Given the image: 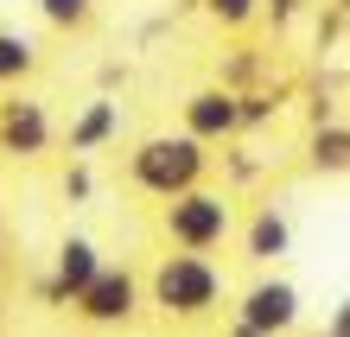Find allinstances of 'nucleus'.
I'll list each match as a JSON object with an SVG mask.
<instances>
[{
    "instance_id": "1",
    "label": "nucleus",
    "mask_w": 350,
    "mask_h": 337,
    "mask_svg": "<svg viewBox=\"0 0 350 337\" xmlns=\"http://www.w3.org/2000/svg\"><path fill=\"white\" fill-rule=\"evenodd\" d=\"M211 299H217V273L198 255H172L159 267V306L166 312H204Z\"/></svg>"
},
{
    "instance_id": "2",
    "label": "nucleus",
    "mask_w": 350,
    "mask_h": 337,
    "mask_svg": "<svg viewBox=\"0 0 350 337\" xmlns=\"http://www.w3.org/2000/svg\"><path fill=\"white\" fill-rule=\"evenodd\" d=\"M198 165H204V153L191 140H153V146H140L134 172H140V185H153V191H178V185L198 178Z\"/></svg>"
},
{
    "instance_id": "3",
    "label": "nucleus",
    "mask_w": 350,
    "mask_h": 337,
    "mask_svg": "<svg viewBox=\"0 0 350 337\" xmlns=\"http://www.w3.org/2000/svg\"><path fill=\"white\" fill-rule=\"evenodd\" d=\"M223 229H230V204L223 198H185V204H172V236L178 242L211 248V242H223Z\"/></svg>"
},
{
    "instance_id": "4",
    "label": "nucleus",
    "mask_w": 350,
    "mask_h": 337,
    "mask_svg": "<svg viewBox=\"0 0 350 337\" xmlns=\"http://www.w3.org/2000/svg\"><path fill=\"white\" fill-rule=\"evenodd\" d=\"M77 299H83L90 319H128L134 286H128V273H90V280L77 286Z\"/></svg>"
},
{
    "instance_id": "5",
    "label": "nucleus",
    "mask_w": 350,
    "mask_h": 337,
    "mask_svg": "<svg viewBox=\"0 0 350 337\" xmlns=\"http://www.w3.org/2000/svg\"><path fill=\"white\" fill-rule=\"evenodd\" d=\"M286 319H293V286H261V293H249V306H242V325L249 331H274Z\"/></svg>"
},
{
    "instance_id": "6",
    "label": "nucleus",
    "mask_w": 350,
    "mask_h": 337,
    "mask_svg": "<svg viewBox=\"0 0 350 337\" xmlns=\"http://www.w3.org/2000/svg\"><path fill=\"white\" fill-rule=\"evenodd\" d=\"M7 146L13 153H38V146H45V115H38V102H13L7 109Z\"/></svg>"
},
{
    "instance_id": "7",
    "label": "nucleus",
    "mask_w": 350,
    "mask_h": 337,
    "mask_svg": "<svg viewBox=\"0 0 350 337\" xmlns=\"http://www.w3.org/2000/svg\"><path fill=\"white\" fill-rule=\"evenodd\" d=\"M191 128L198 134H230L236 128V102L230 96H198L191 102Z\"/></svg>"
},
{
    "instance_id": "8",
    "label": "nucleus",
    "mask_w": 350,
    "mask_h": 337,
    "mask_svg": "<svg viewBox=\"0 0 350 337\" xmlns=\"http://www.w3.org/2000/svg\"><path fill=\"white\" fill-rule=\"evenodd\" d=\"M90 273H96V248H90V242H70V248H64V267H57L64 293H77V286L90 280Z\"/></svg>"
},
{
    "instance_id": "9",
    "label": "nucleus",
    "mask_w": 350,
    "mask_h": 337,
    "mask_svg": "<svg viewBox=\"0 0 350 337\" xmlns=\"http://www.w3.org/2000/svg\"><path fill=\"white\" fill-rule=\"evenodd\" d=\"M280 248H286V223H280V217H261V223H255V261L280 255Z\"/></svg>"
},
{
    "instance_id": "10",
    "label": "nucleus",
    "mask_w": 350,
    "mask_h": 337,
    "mask_svg": "<svg viewBox=\"0 0 350 337\" xmlns=\"http://www.w3.org/2000/svg\"><path fill=\"white\" fill-rule=\"evenodd\" d=\"M26 64H32V45H26V38H0V77H19Z\"/></svg>"
},
{
    "instance_id": "11",
    "label": "nucleus",
    "mask_w": 350,
    "mask_h": 337,
    "mask_svg": "<svg viewBox=\"0 0 350 337\" xmlns=\"http://www.w3.org/2000/svg\"><path fill=\"white\" fill-rule=\"evenodd\" d=\"M109 128H115V109H96V115L83 121V128H77V146H96V140L109 134Z\"/></svg>"
},
{
    "instance_id": "12",
    "label": "nucleus",
    "mask_w": 350,
    "mask_h": 337,
    "mask_svg": "<svg viewBox=\"0 0 350 337\" xmlns=\"http://www.w3.org/2000/svg\"><path fill=\"white\" fill-rule=\"evenodd\" d=\"M83 7H90V0H45L51 19H83Z\"/></svg>"
},
{
    "instance_id": "13",
    "label": "nucleus",
    "mask_w": 350,
    "mask_h": 337,
    "mask_svg": "<svg viewBox=\"0 0 350 337\" xmlns=\"http://www.w3.org/2000/svg\"><path fill=\"white\" fill-rule=\"evenodd\" d=\"M217 13L223 19H242V13H249V0H217Z\"/></svg>"
}]
</instances>
